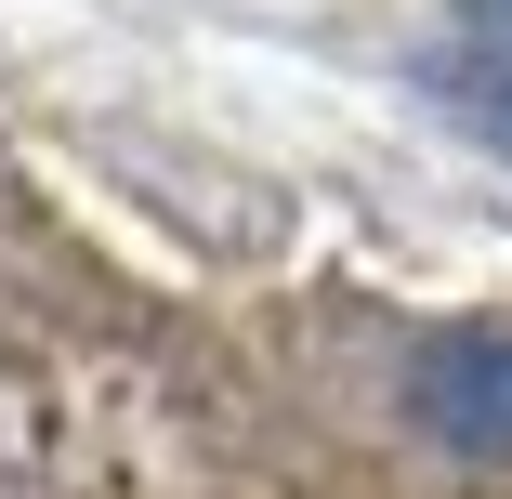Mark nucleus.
<instances>
[{
    "mask_svg": "<svg viewBox=\"0 0 512 499\" xmlns=\"http://www.w3.org/2000/svg\"><path fill=\"white\" fill-rule=\"evenodd\" d=\"M407 408H421V434L460 447V460H512V329H447V342H421Z\"/></svg>",
    "mask_w": 512,
    "mask_h": 499,
    "instance_id": "f257e3e1",
    "label": "nucleus"
},
{
    "mask_svg": "<svg viewBox=\"0 0 512 499\" xmlns=\"http://www.w3.org/2000/svg\"><path fill=\"white\" fill-rule=\"evenodd\" d=\"M434 106H447L460 132H486V145L512 158V66H434Z\"/></svg>",
    "mask_w": 512,
    "mask_h": 499,
    "instance_id": "f03ea898",
    "label": "nucleus"
},
{
    "mask_svg": "<svg viewBox=\"0 0 512 499\" xmlns=\"http://www.w3.org/2000/svg\"><path fill=\"white\" fill-rule=\"evenodd\" d=\"M460 14H473V40H499V53H512V0H460Z\"/></svg>",
    "mask_w": 512,
    "mask_h": 499,
    "instance_id": "7ed1b4c3",
    "label": "nucleus"
}]
</instances>
